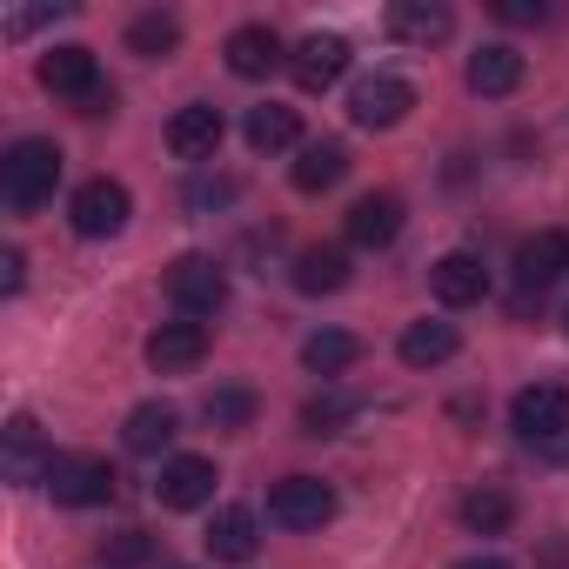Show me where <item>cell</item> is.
Listing matches in <instances>:
<instances>
[{
  "instance_id": "6da1fadb",
  "label": "cell",
  "mask_w": 569,
  "mask_h": 569,
  "mask_svg": "<svg viewBox=\"0 0 569 569\" xmlns=\"http://www.w3.org/2000/svg\"><path fill=\"white\" fill-rule=\"evenodd\" d=\"M54 181H61V148L48 134H21L8 154H0V201L14 214H34L54 201Z\"/></svg>"
},
{
  "instance_id": "7a4b0ae2",
  "label": "cell",
  "mask_w": 569,
  "mask_h": 569,
  "mask_svg": "<svg viewBox=\"0 0 569 569\" xmlns=\"http://www.w3.org/2000/svg\"><path fill=\"white\" fill-rule=\"evenodd\" d=\"M509 429H516L529 449L569 462V389H562V382H529V389H516Z\"/></svg>"
},
{
  "instance_id": "3957f363",
  "label": "cell",
  "mask_w": 569,
  "mask_h": 569,
  "mask_svg": "<svg viewBox=\"0 0 569 569\" xmlns=\"http://www.w3.org/2000/svg\"><path fill=\"white\" fill-rule=\"evenodd\" d=\"M161 289H168V302H174L181 322H208V316L228 309V268L214 254H174Z\"/></svg>"
},
{
  "instance_id": "277c9868",
  "label": "cell",
  "mask_w": 569,
  "mask_h": 569,
  "mask_svg": "<svg viewBox=\"0 0 569 569\" xmlns=\"http://www.w3.org/2000/svg\"><path fill=\"white\" fill-rule=\"evenodd\" d=\"M128 214H134V201H128V188H121V181H108V174L81 181V188H74V201H68V221H74V234H81V241H108V234H121V228H128Z\"/></svg>"
},
{
  "instance_id": "5b68a950",
  "label": "cell",
  "mask_w": 569,
  "mask_h": 569,
  "mask_svg": "<svg viewBox=\"0 0 569 569\" xmlns=\"http://www.w3.org/2000/svg\"><path fill=\"white\" fill-rule=\"evenodd\" d=\"M336 516V489L322 476H281L268 489V522L274 529H322Z\"/></svg>"
},
{
  "instance_id": "8992f818",
  "label": "cell",
  "mask_w": 569,
  "mask_h": 569,
  "mask_svg": "<svg viewBox=\"0 0 569 569\" xmlns=\"http://www.w3.org/2000/svg\"><path fill=\"white\" fill-rule=\"evenodd\" d=\"M409 108H416V88H409L402 74H369V81H356V88H349V121H356V128H369V134L402 128V121H409Z\"/></svg>"
},
{
  "instance_id": "52a82bcc",
  "label": "cell",
  "mask_w": 569,
  "mask_h": 569,
  "mask_svg": "<svg viewBox=\"0 0 569 569\" xmlns=\"http://www.w3.org/2000/svg\"><path fill=\"white\" fill-rule=\"evenodd\" d=\"M34 74H41V88H48L54 101H74V108H81L88 94H101V88H108V81H101V61H94V48H81V41H68V48H48Z\"/></svg>"
},
{
  "instance_id": "ba28073f",
  "label": "cell",
  "mask_w": 569,
  "mask_h": 569,
  "mask_svg": "<svg viewBox=\"0 0 569 569\" xmlns=\"http://www.w3.org/2000/svg\"><path fill=\"white\" fill-rule=\"evenodd\" d=\"M48 496H54L61 509H94V502H108V496H114V469H108V456H54V469H48Z\"/></svg>"
},
{
  "instance_id": "9c48e42d",
  "label": "cell",
  "mask_w": 569,
  "mask_h": 569,
  "mask_svg": "<svg viewBox=\"0 0 569 569\" xmlns=\"http://www.w3.org/2000/svg\"><path fill=\"white\" fill-rule=\"evenodd\" d=\"M0 469H8V482H48V469H54V449H48V436H41V422L34 416H14L8 429H0Z\"/></svg>"
},
{
  "instance_id": "30bf717a",
  "label": "cell",
  "mask_w": 569,
  "mask_h": 569,
  "mask_svg": "<svg viewBox=\"0 0 569 569\" xmlns=\"http://www.w3.org/2000/svg\"><path fill=\"white\" fill-rule=\"evenodd\" d=\"M221 134H228V121H221L214 101H188V108L168 114V154L174 161H214Z\"/></svg>"
},
{
  "instance_id": "8fae6325",
  "label": "cell",
  "mask_w": 569,
  "mask_h": 569,
  "mask_svg": "<svg viewBox=\"0 0 569 569\" xmlns=\"http://www.w3.org/2000/svg\"><path fill=\"white\" fill-rule=\"evenodd\" d=\"M429 289H436V302H442V309H469V302H482V296H489V268H482V254L449 248L442 261H429Z\"/></svg>"
},
{
  "instance_id": "7c38bea8",
  "label": "cell",
  "mask_w": 569,
  "mask_h": 569,
  "mask_svg": "<svg viewBox=\"0 0 569 569\" xmlns=\"http://www.w3.org/2000/svg\"><path fill=\"white\" fill-rule=\"evenodd\" d=\"M349 54H356V48H349L342 34H309V41L289 54V68H296V88H302V94H329V88L349 74Z\"/></svg>"
},
{
  "instance_id": "4fadbf2b",
  "label": "cell",
  "mask_w": 569,
  "mask_h": 569,
  "mask_svg": "<svg viewBox=\"0 0 569 569\" xmlns=\"http://www.w3.org/2000/svg\"><path fill=\"white\" fill-rule=\"evenodd\" d=\"M569 274V234L562 228H542L516 248V281H522V296H542L556 289V281Z\"/></svg>"
},
{
  "instance_id": "5bb4252c",
  "label": "cell",
  "mask_w": 569,
  "mask_h": 569,
  "mask_svg": "<svg viewBox=\"0 0 569 569\" xmlns=\"http://www.w3.org/2000/svg\"><path fill=\"white\" fill-rule=\"evenodd\" d=\"M208 356V322H161L148 336V369L154 376H188Z\"/></svg>"
},
{
  "instance_id": "9a60e30c",
  "label": "cell",
  "mask_w": 569,
  "mask_h": 569,
  "mask_svg": "<svg viewBox=\"0 0 569 569\" xmlns=\"http://www.w3.org/2000/svg\"><path fill=\"white\" fill-rule=\"evenodd\" d=\"M214 482L221 476H214L208 456H168L154 496H161V509H201V502H214Z\"/></svg>"
},
{
  "instance_id": "2e32d148",
  "label": "cell",
  "mask_w": 569,
  "mask_h": 569,
  "mask_svg": "<svg viewBox=\"0 0 569 569\" xmlns=\"http://www.w3.org/2000/svg\"><path fill=\"white\" fill-rule=\"evenodd\" d=\"M382 21H389V34L409 41V48H436V41L456 34V14L442 8V0H389Z\"/></svg>"
},
{
  "instance_id": "e0dca14e",
  "label": "cell",
  "mask_w": 569,
  "mask_h": 569,
  "mask_svg": "<svg viewBox=\"0 0 569 569\" xmlns=\"http://www.w3.org/2000/svg\"><path fill=\"white\" fill-rule=\"evenodd\" d=\"M462 81H469V94L502 101V94H516V88H522V54H516L509 41H489V48H476V54H469Z\"/></svg>"
},
{
  "instance_id": "ac0fdd59",
  "label": "cell",
  "mask_w": 569,
  "mask_h": 569,
  "mask_svg": "<svg viewBox=\"0 0 569 569\" xmlns=\"http://www.w3.org/2000/svg\"><path fill=\"white\" fill-rule=\"evenodd\" d=\"M402 221H409V208H402V194H362L356 208H349V241L356 248H389L396 234H402Z\"/></svg>"
},
{
  "instance_id": "d6986e66",
  "label": "cell",
  "mask_w": 569,
  "mask_h": 569,
  "mask_svg": "<svg viewBox=\"0 0 569 569\" xmlns=\"http://www.w3.org/2000/svg\"><path fill=\"white\" fill-rule=\"evenodd\" d=\"M221 54H228V74H241V81H268V74L281 68V41H274V28H261V21L234 28Z\"/></svg>"
},
{
  "instance_id": "ffe728a7",
  "label": "cell",
  "mask_w": 569,
  "mask_h": 569,
  "mask_svg": "<svg viewBox=\"0 0 569 569\" xmlns=\"http://www.w3.org/2000/svg\"><path fill=\"white\" fill-rule=\"evenodd\" d=\"M254 549H261V522H254V509H248V502L214 509V522H208V556H214V562H248Z\"/></svg>"
},
{
  "instance_id": "44dd1931",
  "label": "cell",
  "mask_w": 569,
  "mask_h": 569,
  "mask_svg": "<svg viewBox=\"0 0 569 569\" xmlns=\"http://www.w3.org/2000/svg\"><path fill=\"white\" fill-rule=\"evenodd\" d=\"M174 436H181V416H174V402H141V409H128V422H121V442H128V456H161Z\"/></svg>"
},
{
  "instance_id": "7402d4cb",
  "label": "cell",
  "mask_w": 569,
  "mask_h": 569,
  "mask_svg": "<svg viewBox=\"0 0 569 569\" xmlns=\"http://www.w3.org/2000/svg\"><path fill=\"white\" fill-rule=\"evenodd\" d=\"M241 134H248V148H254V154H281V148H296V141H302V121H296V108L261 101V108H248Z\"/></svg>"
},
{
  "instance_id": "603a6c76",
  "label": "cell",
  "mask_w": 569,
  "mask_h": 569,
  "mask_svg": "<svg viewBox=\"0 0 569 569\" xmlns=\"http://www.w3.org/2000/svg\"><path fill=\"white\" fill-rule=\"evenodd\" d=\"M342 174H349V148H342V141H309V148H302V161L289 168L296 194H329Z\"/></svg>"
},
{
  "instance_id": "cb8c5ba5",
  "label": "cell",
  "mask_w": 569,
  "mask_h": 569,
  "mask_svg": "<svg viewBox=\"0 0 569 569\" xmlns=\"http://www.w3.org/2000/svg\"><path fill=\"white\" fill-rule=\"evenodd\" d=\"M456 349H462L456 322H409V329H402V342H396V356H402L409 369H442Z\"/></svg>"
},
{
  "instance_id": "d4e9b609",
  "label": "cell",
  "mask_w": 569,
  "mask_h": 569,
  "mask_svg": "<svg viewBox=\"0 0 569 569\" xmlns=\"http://www.w3.org/2000/svg\"><path fill=\"white\" fill-rule=\"evenodd\" d=\"M296 289L302 296H342L349 289V254L342 248H302L296 254Z\"/></svg>"
},
{
  "instance_id": "484cf974",
  "label": "cell",
  "mask_w": 569,
  "mask_h": 569,
  "mask_svg": "<svg viewBox=\"0 0 569 569\" xmlns=\"http://www.w3.org/2000/svg\"><path fill=\"white\" fill-rule=\"evenodd\" d=\"M302 362H309L316 376H349V369L362 362V336H349V329H316V336L302 342Z\"/></svg>"
},
{
  "instance_id": "4316f807",
  "label": "cell",
  "mask_w": 569,
  "mask_h": 569,
  "mask_svg": "<svg viewBox=\"0 0 569 569\" xmlns=\"http://www.w3.org/2000/svg\"><path fill=\"white\" fill-rule=\"evenodd\" d=\"M174 48H181V21H174V14L154 8V14H134V21H128V54H141V61H168Z\"/></svg>"
},
{
  "instance_id": "83f0119b",
  "label": "cell",
  "mask_w": 569,
  "mask_h": 569,
  "mask_svg": "<svg viewBox=\"0 0 569 569\" xmlns=\"http://www.w3.org/2000/svg\"><path fill=\"white\" fill-rule=\"evenodd\" d=\"M462 522H469L476 536H502V529L516 522V496H509V489H496V482H482V489H469V496H462Z\"/></svg>"
},
{
  "instance_id": "f1b7e54d",
  "label": "cell",
  "mask_w": 569,
  "mask_h": 569,
  "mask_svg": "<svg viewBox=\"0 0 569 569\" xmlns=\"http://www.w3.org/2000/svg\"><path fill=\"white\" fill-rule=\"evenodd\" d=\"M356 409H362L356 396H342V389H322V396H309V402H302V429H309V436H336V429H342Z\"/></svg>"
},
{
  "instance_id": "f546056e",
  "label": "cell",
  "mask_w": 569,
  "mask_h": 569,
  "mask_svg": "<svg viewBox=\"0 0 569 569\" xmlns=\"http://www.w3.org/2000/svg\"><path fill=\"white\" fill-rule=\"evenodd\" d=\"M254 409H261V402H254V389H214V396L201 402V416H208L214 429H248V422H254Z\"/></svg>"
},
{
  "instance_id": "4dcf8cb0",
  "label": "cell",
  "mask_w": 569,
  "mask_h": 569,
  "mask_svg": "<svg viewBox=\"0 0 569 569\" xmlns=\"http://www.w3.org/2000/svg\"><path fill=\"white\" fill-rule=\"evenodd\" d=\"M94 556H101V569H141V562L154 556V536H148V529H114Z\"/></svg>"
},
{
  "instance_id": "1f68e13d",
  "label": "cell",
  "mask_w": 569,
  "mask_h": 569,
  "mask_svg": "<svg viewBox=\"0 0 569 569\" xmlns=\"http://www.w3.org/2000/svg\"><path fill=\"white\" fill-rule=\"evenodd\" d=\"M61 14H68V8H14V14H8V34L21 41V34H34V28H48V21H61Z\"/></svg>"
},
{
  "instance_id": "d6a6232c",
  "label": "cell",
  "mask_w": 569,
  "mask_h": 569,
  "mask_svg": "<svg viewBox=\"0 0 569 569\" xmlns=\"http://www.w3.org/2000/svg\"><path fill=\"white\" fill-rule=\"evenodd\" d=\"M21 281H28V254L0 248V296H21Z\"/></svg>"
},
{
  "instance_id": "836d02e7",
  "label": "cell",
  "mask_w": 569,
  "mask_h": 569,
  "mask_svg": "<svg viewBox=\"0 0 569 569\" xmlns=\"http://www.w3.org/2000/svg\"><path fill=\"white\" fill-rule=\"evenodd\" d=\"M496 14H502V21H516V28H529V21H549V8H542V0H496Z\"/></svg>"
},
{
  "instance_id": "e575fe53",
  "label": "cell",
  "mask_w": 569,
  "mask_h": 569,
  "mask_svg": "<svg viewBox=\"0 0 569 569\" xmlns=\"http://www.w3.org/2000/svg\"><path fill=\"white\" fill-rule=\"evenodd\" d=\"M228 194H234V181H201V188H188L194 208H214V201H228Z\"/></svg>"
},
{
  "instance_id": "d590c367",
  "label": "cell",
  "mask_w": 569,
  "mask_h": 569,
  "mask_svg": "<svg viewBox=\"0 0 569 569\" xmlns=\"http://www.w3.org/2000/svg\"><path fill=\"white\" fill-rule=\"evenodd\" d=\"M449 569H516L509 556H462V562H449Z\"/></svg>"
},
{
  "instance_id": "8d00e7d4",
  "label": "cell",
  "mask_w": 569,
  "mask_h": 569,
  "mask_svg": "<svg viewBox=\"0 0 569 569\" xmlns=\"http://www.w3.org/2000/svg\"><path fill=\"white\" fill-rule=\"evenodd\" d=\"M562 336H569V309H562Z\"/></svg>"
},
{
  "instance_id": "74e56055",
  "label": "cell",
  "mask_w": 569,
  "mask_h": 569,
  "mask_svg": "<svg viewBox=\"0 0 569 569\" xmlns=\"http://www.w3.org/2000/svg\"><path fill=\"white\" fill-rule=\"evenodd\" d=\"M168 569H188V562H168Z\"/></svg>"
}]
</instances>
